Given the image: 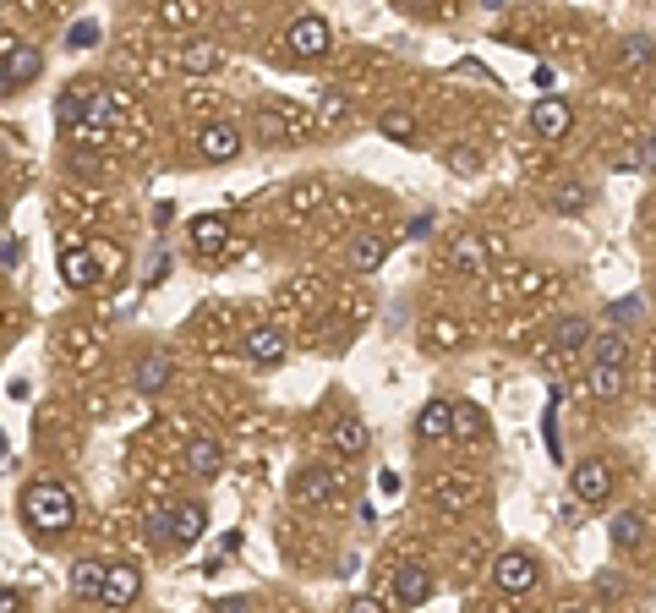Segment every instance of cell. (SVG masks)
I'll use <instances>...</instances> for the list:
<instances>
[{"instance_id":"obj_1","label":"cell","mask_w":656,"mask_h":613,"mask_svg":"<svg viewBox=\"0 0 656 613\" xmlns=\"http://www.w3.org/2000/svg\"><path fill=\"white\" fill-rule=\"evenodd\" d=\"M22 520H28L39 537H61L77 526V499L66 482H28L22 488Z\"/></svg>"},{"instance_id":"obj_2","label":"cell","mask_w":656,"mask_h":613,"mask_svg":"<svg viewBox=\"0 0 656 613\" xmlns=\"http://www.w3.org/2000/svg\"><path fill=\"white\" fill-rule=\"evenodd\" d=\"M44 72L39 44H22L17 33H0V94H22Z\"/></svg>"},{"instance_id":"obj_3","label":"cell","mask_w":656,"mask_h":613,"mask_svg":"<svg viewBox=\"0 0 656 613\" xmlns=\"http://www.w3.org/2000/svg\"><path fill=\"white\" fill-rule=\"evenodd\" d=\"M285 50L296 55V61H323V55L334 50V28H328V17L301 11V17L290 22V33H285Z\"/></svg>"},{"instance_id":"obj_4","label":"cell","mask_w":656,"mask_h":613,"mask_svg":"<svg viewBox=\"0 0 656 613\" xmlns=\"http://www.w3.org/2000/svg\"><path fill=\"white\" fill-rule=\"evenodd\" d=\"M569 493H574L580 504H591V510H602V504L613 499V466H607V460H596V455L574 460V466H569Z\"/></svg>"},{"instance_id":"obj_5","label":"cell","mask_w":656,"mask_h":613,"mask_svg":"<svg viewBox=\"0 0 656 613\" xmlns=\"http://www.w3.org/2000/svg\"><path fill=\"white\" fill-rule=\"evenodd\" d=\"M492 581H498V592L520 597V592H531V586L542 581V564H536L531 548H509V553L492 559Z\"/></svg>"},{"instance_id":"obj_6","label":"cell","mask_w":656,"mask_h":613,"mask_svg":"<svg viewBox=\"0 0 656 613\" xmlns=\"http://www.w3.org/2000/svg\"><path fill=\"white\" fill-rule=\"evenodd\" d=\"M241 148H246V132L236 121H208L197 132V159H208V165H230Z\"/></svg>"},{"instance_id":"obj_7","label":"cell","mask_w":656,"mask_h":613,"mask_svg":"<svg viewBox=\"0 0 656 613\" xmlns=\"http://www.w3.org/2000/svg\"><path fill=\"white\" fill-rule=\"evenodd\" d=\"M55 269H61V285L66 291H93L99 285V258H93V247H61L55 252Z\"/></svg>"},{"instance_id":"obj_8","label":"cell","mask_w":656,"mask_h":613,"mask_svg":"<svg viewBox=\"0 0 656 613\" xmlns=\"http://www.w3.org/2000/svg\"><path fill=\"white\" fill-rule=\"evenodd\" d=\"M143 597V570L137 564H110V575H104V597H99V608H110V613H126Z\"/></svg>"},{"instance_id":"obj_9","label":"cell","mask_w":656,"mask_h":613,"mask_svg":"<svg viewBox=\"0 0 656 613\" xmlns=\"http://www.w3.org/2000/svg\"><path fill=\"white\" fill-rule=\"evenodd\" d=\"M432 586H438V581H432L427 564H421V559H405L400 570H394V603H400V608H421V603L432 597Z\"/></svg>"},{"instance_id":"obj_10","label":"cell","mask_w":656,"mask_h":613,"mask_svg":"<svg viewBox=\"0 0 656 613\" xmlns=\"http://www.w3.org/2000/svg\"><path fill=\"white\" fill-rule=\"evenodd\" d=\"M525 121H531V132H536V137L558 143V137H564L569 126H574V110H569V99H558V94H553V99H536Z\"/></svg>"},{"instance_id":"obj_11","label":"cell","mask_w":656,"mask_h":613,"mask_svg":"<svg viewBox=\"0 0 656 613\" xmlns=\"http://www.w3.org/2000/svg\"><path fill=\"white\" fill-rule=\"evenodd\" d=\"M186 241H192L197 258H219V252L230 247V219L225 214H197L192 230H186Z\"/></svg>"},{"instance_id":"obj_12","label":"cell","mask_w":656,"mask_h":613,"mask_svg":"<svg viewBox=\"0 0 656 613\" xmlns=\"http://www.w3.org/2000/svg\"><path fill=\"white\" fill-rule=\"evenodd\" d=\"M241 351H246V362L252 367H279L290 356V340H285V329H252Z\"/></svg>"},{"instance_id":"obj_13","label":"cell","mask_w":656,"mask_h":613,"mask_svg":"<svg viewBox=\"0 0 656 613\" xmlns=\"http://www.w3.org/2000/svg\"><path fill=\"white\" fill-rule=\"evenodd\" d=\"M175 378V362L164 351H148V356H137V367H132V389L137 395H164V384Z\"/></svg>"},{"instance_id":"obj_14","label":"cell","mask_w":656,"mask_h":613,"mask_svg":"<svg viewBox=\"0 0 656 613\" xmlns=\"http://www.w3.org/2000/svg\"><path fill=\"white\" fill-rule=\"evenodd\" d=\"M339 493V482L328 477L323 466H307V471H296V482H290V499L296 504H307V510H318V504H328Z\"/></svg>"},{"instance_id":"obj_15","label":"cell","mask_w":656,"mask_h":613,"mask_svg":"<svg viewBox=\"0 0 656 613\" xmlns=\"http://www.w3.org/2000/svg\"><path fill=\"white\" fill-rule=\"evenodd\" d=\"M345 263H350L356 274H378L383 263H389V236H372V230H361V236L345 247Z\"/></svg>"},{"instance_id":"obj_16","label":"cell","mask_w":656,"mask_h":613,"mask_svg":"<svg viewBox=\"0 0 656 613\" xmlns=\"http://www.w3.org/2000/svg\"><path fill=\"white\" fill-rule=\"evenodd\" d=\"M208 531V510L197 499H186V504H170V537H175V548H192L197 537Z\"/></svg>"},{"instance_id":"obj_17","label":"cell","mask_w":656,"mask_h":613,"mask_svg":"<svg viewBox=\"0 0 656 613\" xmlns=\"http://www.w3.org/2000/svg\"><path fill=\"white\" fill-rule=\"evenodd\" d=\"M186 466H192V477H197V482H214L219 471H225V449H219V438L197 433L192 444H186Z\"/></svg>"},{"instance_id":"obj_18","label":"cell","mask_w":656,"mask_h":613,"mask_svg":"<svg viewBox=\"0 0 656 613\" xmlns=\"http://www.w3.org/2000/svg\"><path fill=\"white\" fill-rule=\"evenodd\" d=\"M416 438H427V444L454 438V400H427V406L416 411Z\"/></svg>"},{"instance_id":"obj_19","label":"cell","mask_w":656,"mask_h":613,"mask_svg":"<svg viewBox=\"0 0 656 613\" xmlns=\"http://www.w3.org/2000/svg\"><path fill=\"white\" fill-rule=\"evenodd\" d=\"M547 351H558V356L591 351V323H585V318H574V312H564V318L553 323V334H547Z\"/></svg>"},{"instance_id":"obj_20","label":"cell","mask_w":656,"mask_h":613,"mask_svg":"<svg viewBox=\"0 0 656 613\" xmlns=\"http://www.w3.org/2000/svg\"><path fill=\"white\" fill-rule=\"evenodd\" d=\"M88 94H93V83H72L66 94H55V126H61V132L88 126Z\"/></svg>"},{"instance_id":"obj_21","label":"cell","mask_w":656,"mask_h":613,"mask_svg":"<svg viewBox=\"0 0 656 613\" xmlns=\"http://www.w3.org/2000/svg\"><path fill=\"white\" fill-rule=\"evenodd\" d=\"M328 444H334V455H339V460H361V455H367V444H372V433H367V422L345 416V422H334Z\"/></svg>"},{"instance_id":"obj_22","label":"cell","mask_w":656,"mask_h":613,"mask_svg":"<svg viewBox=\"0 0 656 613\" xmlns=\"http://www.w3.org/2000/svg\"><path fill=\"white\" fill-rule=\"evenodd\" d=\"M175 66H181L186 77H208L219 66V44L214 39H186L181 50H175Z\"/></svg>"},{"instance_id":"obj_23","label":"cell","mask_w":656,"mask_h":613,"mask_svg":"<svg viewBox=\"0 0 656 613\" xmlns=\"http://www.w3.org/2000/svg\"><path fill=\"white\" fill-rule=\"evenodd\" d=\"M454 438H465V444H487L492 438L487 411L476 406V400H460V406H454Z\"/></svg>"},{"instance_id":"obj_24","label":"cell","mask_w":656,"mask_h":613,"mask_svg":"<svg viewBox=\"0 0 656 613\" xmlns=\"http://www.w3.org/2000/svg\"><path fill=\"white\" fill-rule=\"evenodd\" d=\"M104 575H110V564L77 559V564H72V592L82 597V603H99V597H104Z\"/></svg>"},{"instance_id":"obj_25","label":"cell","mask_w":656,"mask_h":613,"mask_svg":"<svg viewBox=\"0 0 656 613\" xmlns=\"http://www.w3.org/2000/svg\"><path fill=\"white\" fill-rule=\"evenodd\" d=\"M607 542H613V553H635L640 542H646V520H640L635 510L613 515V526H607Z\"/></svg>"},{"instance_id":"obj_26","label":"cell","mask_w":656,"mask_h":613,"mask_svg":"<svg viewBox=\"0 0 656 613\" xmlns=\"http://www.w3.org/2000/svg\"><path fill=\"white\" fill-rule=\"evenodd\" d=\"M547 208H558V214H585V208H591V187H585V181H558V187L547 192Z\"/></svg>"},{"instance_id":"obj_27","label":"cell","mask_w":656,"mask_h":613,"mask_svg":"<svg viewBox=\"0 0 656 613\" xmlns=\"http://www.w3.org/2000/svg\"><path fill=\"white\" fill-rule=\"evenodd\" d=\"M427 345L432 351H460V340H465V329H460V318H449V312H438V318H427Z\"/></svg>"},{"instance_id":"obj_28","label":"cell","mask_w":656,"mask_h":613,"mask_svg":"<svg viewBox=\"0 0 656 613\" xmlns=\"http://www.w3.org/2000/svg\"><path fill=\"white\" fill-rule=\"evenodd\" d=\"M449 263H454L460 274H482V269H487V247H482V236H460V241L449 247Z\"/></svg>"},{"instance_id":"obj_29","label":"cell","mask_w":656,"mask_h":613,"mask_svg":"<svg viewBox=\"0 0 656 613\" xmlns=\"http://www.w3.org/2000/svg\"><path fill=\"white\" fill-rule=\"evenodd\" d=\"M629 362V340L618 329H607L602 340H591V367H624Z\"/></svg>"},{"instance_id":"obj_30","label":"cell","mask_w":656,"mask_h":613,"mask_svg":"<svg viewBox=\"0 0 656 613\" xmlns=\"http://www.w3.org/2000/svg\"><path fill=\"white\" fill-rule=\"evenodd\" d=\"M651 61H656V44L646 33H629V39L618 44V66H624V72H646Z\"/></svg>"},{"instance_id":"obj_31","label":"cell","mask_w":656,"mask_h":613,"mask_svg":"<svg viewBox=\"0 0 656 613\" xmlns=\"http://www.w3.org/2000/svg\"><path fill=\"white\" fill-rule=\"evenodd\" d=\"M115 115H121V104L93 83V94H88V126H82V132H104V126H115Z\"/></svg>"},{"instance_id":"obj_32","label":"cell","mask_w":656,"mask_h":613,"mask_svg":"<svg viewBox=\"0 0 656 613\" xmlns=\"http://www.w3.org/2000/svg\"><path fill=\"white\" fill-rule=\"evenodd\" d=\"M585 389H591L596 400H618L624 395V367H591V373H585Z\"/></svg>"},{"instance_id":"obj_33","label":"cell","mask_w":656,"mask_h":613,"mask_svg":"<svg viewBox=\"0 0 656 613\" xmlns=\"http://www.w3.org/2000/svg\"><path fill=\"white\" fill-rule=\"evenodd\" d=\"M378 132L389 137V143H416V121H410V110H383Z\"/></svg>"},{"instance_id":"obj_34","label":"cell","mask_w":656,"mask_h":613,"mask_svg":"<svg viewBox=\"0 0 656 613\" xmlns=\"http://www.w3.org/2000/svg\"><path fill=\"white\" fill-rule=\"evenodd\" d=\"M471 499H476L471 477H443V482H438V504H443V510H465Z\"/></svg>"},{"instance_id":"obj_35","label":"cell","mask_w":656,"mask_h":613,"mask_svg":"<svg viewBox=\"0 0 656 613\" xmlns=\"http://www.w3.org/2000/svg\"><path fill=\"white\" fill-rule=\"evenodd\" d=\"M640 312H646V302H640V296H618V302H607V323L624 334L629 323H640Z\"/></svg>"},{"instance_id":"obj_36","label":"cell","mask_w":656,"mask_h":613,"mask_svg":"<svg viewBox=\"0 0 656 613\" xmlns=\"http://www.w3.org/2000/svg\"><path fill=\"white\" fill-rule=\"evenodd\" d=\"M154 17L164 22V28H181V22H197L203 17V6H192V0H170V6H159Z\"/></svg>"},{"instance_id":"obj_37","label":"cell","mask_w":656,"mask_h":613,"mask_svg":"<svg viewBox=\"0 0 656 613\" xmlns=\"http://www.w3.org/2000/svg\"><path fill=\"white\" fill-rule=\"evenodd\" d=\"M22 258H28L22 236H17V230H6V236H0V269H6V274H17V269H22Z\"/></svg>"},{"instance_id":"obj_38","label":"cell","mask_w":656,"mask_h":613,"mask_svg":"<svg viewBox=\"0 0 656 613\" xmlns=\"http://www.w3.org/2000/svg\"><path fill=\"white\" fill-rule=\"evenodd\" d=\"M66 44H72V50H93V44H99V22H93V17H77L72 28H66Z\"/></svg>"},{"instance_id":"obj_39","label":"cell","mask_w":656,"mask_h":613,"mask_svg":"<svg viewBox=\"0 0 656 613\" xmlns=\"http://www.w3.org/2000/svg\"><path fill=\"white\" fill-rule=\"evenodd\" d=\"M143 537H148V548H175V537H170V510H164V515H148Z\"/></svg>"},{"instance_id":"obj_40","label":"cell","mask_w":656,"mask_h":613,"mask_svg":"<svg viewBox=\"0 0 656 613\" xmlns=\"http://www.w3.org/2000/svg\"><path fill=\"white\" fill-rule=\"evenodd\" d=\"M558 395L553 400H547V416H542V438H547V455H553V460H564V444H558Z\"/></svg>"},{"instance_id":"obj_41","label":"cell","mask_w":656,"mask_h":613,"mask_svg":"<svg viewBox=\"0 0 656 613\" xmlns=\"http://www.w3.org/2000/svg\"><path fill=\"white\" fill-rule=\"evenodd\" d=\"M252 126H257V137H263V143H279V137H285V121H279L274 110H263Z\"/></svg>"},{"instance_id":"obj_42","label":"cell","mask_w":656,"mask_h":613,"mask_svg":"<svg viewBox=\"0 0 656 613\" xmlns=\"http://www.w3.org/2000/svg\"><path fill=\"white\" fill-rule=\"evenodd\" d=\"M432 230H438V214H416V219L405 225V236H410V241H427Z\"/></svg>"},{"instance_id":"obj_43","label":"cell","mask_w":656,"mask_h":613,"mask_svg":"<svg viewBox=\"0 0 656 613\" xmlns=\"http://www.w3.org/2000/svg\"><path fill=\"white\" fill-rule=\"evenodd\" d=\"M449 165H454V170H482V154H476V148H454Z\"/></svg>"},{"instance_id":"obj_44","label":"cell","mask_w":656,"mask_h":613,"mask_svg":"<svg viewBox=\"0 0 656 613\" xmlns=\"http://www.w3.org/2000/svg\"><path fill=\"white\" fill-rule=\"evenodd\" d=\"M93 258H99L104 274H121V247H93Z\"/></svg>"},{"instance_id":"obj_45","label":"cell","mask_w":656,"mask_h":613,"mask_svg":"<svg viewBox=\"0 0 656 613\" xmlns=\"http://www.w3.org/2000/svg\"><path fill=\"white\" fill-rule=\"evenodd\" d=\"M536 88H542V99H553V88H558V72H553V66H536Z\"/></svg>"},{"instance_id":"obj_46","label":"cell","mask_w":656,"mask_h":613,"mask_svg":"<svg viewBox=\"0 0 656 613\" xmlns=\"http://www.w3.org/2000/svg\"><path fill=\"white\" fill-rule=\"evenodd\" d=\"M345 110H350V104L339 99V94H328V99H323V121H345Z\"/></svg>"},{"instance_id":"obj_47","label":"cell","mask_w":656,"mask_h":613,"mask_svg":"<svg viewBox=\"0 0 656 613\" xmlns=\"http://www.w3.org/2000/svg\"><path fill=\"white\" fill-rule=\"evenodd\" d=\"M345 613H389V608H383L378 597H350V608H345Z\"/></svg>"},{"instance_id":"obj_48","label":"cell","mask_w":656,"mask_h":613,"mask_svg":"<svg viewBox=\"0 0 656 613\" xmlns=\"http://www.w3.org/2000/svg\"><path fill=\"white\" fill-rule=\"evenodd\" d=\"M214 613H252V603H246V597H219Z\"/></svg>"},{"instance_id":"obj_49","label":"cell","mask_w":656,"mask_h":613,"mask_svg":"<svg viewBox=\"0 0 656 613\" xmlns=\"http://www.w3.org/2000/svg\"><path fill=\"white\" fill-rule=\"evenodd\" d=\"M378 488H383V493H389V499H394V493L405 488V482H400V471H383V477H378Z\"/></svg>"},{"instance_id":"obj_50","label":"cell","mask_w":656,"mask_h":613,"mask_svg":"<svg viewBox=\"0 0 656 613\" xmlns=\"http://www.w3.org/2000/svg\"><path fill=\"white\" fill-rule=\"evenodd\" d=\"M22 608V597H17V586H6V592H0V613H17Z\"/></svg>"},{"instance_id":"obj_51","label":"cell","mask_w":656,"mask_h":613,"mask_svg":"<svg viewBox=\"0 0 656 613\" xmlns=\"http://www.w3.org/2000/svg\"><path fill=\"white\" fill-rule=\"evenodd\" d=\"M564 613H585V608H564Z\"/></svg>"}]
</instances>
